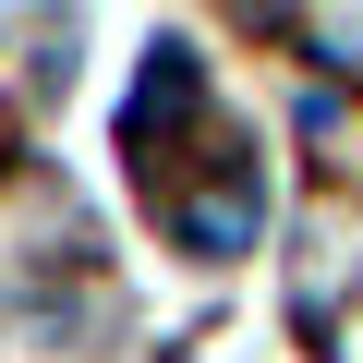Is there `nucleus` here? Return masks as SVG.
<instances>
[{
  "label": "nucleus",
  "mask_w": 363,
  "mask_h": 363,
  "mask_svg": "<svg viewBox=\"0 0 363 363\" xmlns=\"http://www.w3.org/2000/svg\"><path fill=\"white\" fill-rule=\"evenodd\" d=\"M182 242H194V255H242V242H255V182L194 194V206H182Z\"/></svg>",
  "instance_id": "nucleus-1"
},
{
  "label": "nucleus",
  "mask_w": 363,
  "mask_h": 363,
  "mask_svg": "<svg viewBox=\"0 0 363 363\" xmlns=\"http://www.w3.org/2000/svg\"><path fill=\"white\" fill-rule=\"evenodd\" d=\"M0 157H13V133H0Z\"/></svg>",
  "instance_id": "nucleus-2"
}]
</instances>
